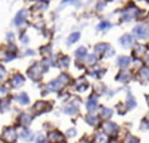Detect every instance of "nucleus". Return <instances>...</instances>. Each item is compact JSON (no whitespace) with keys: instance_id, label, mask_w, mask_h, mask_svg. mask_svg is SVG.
<instances>
[{"instance_id":"nucleus-28","label":"nucleus","mask_w":149,"mask_h":143,"mask_svg":"<svg viewBox=\"0 0 149 143\" xmlns=\"http://www.w3.org/2000/svg\"><path fill=\"white\" fill-rule=\"evenodd\" d=\"M68 1H73V0H63V2H68Z\"/></svg>"},{"instance_id":"nucleus-26","label":"nucleus","mask_w":149,"mask_h":143,"mask_svg":"<svg viewBox=\"0 0 149 143\" xmlns=\"http://www.w3.org/2000/svg\"><path fill=\"white\" fill-rule=\"evenodd\" d=\"M61 62L63 63V66H64V67H66V66H68V63H69V59L66 58V57H64V58L61 60Z\"/></svg>"},{"instance_id":"nucleus-15","label":"nucleus","mask_w":149,"mask_h":143,"mask_svg":"<svg viewBox=\"0 0 149 143\" xmlns=\"http://www.w3.org/2000/svg\"><path fill=\"white\" fill-rule=\"evenodd\" d=\"M21 121H22V123H24V125H29V122H31V117H29V115H22Z\"/></svg>"},{"instance_id":"nucleus-4","label":"nucleus","mask_w":149,"mask_h":143,"mask_svg":"<svg viewBox=\"0 0 149 143\" xmlns=\"http://www.w3.org/2000/svg\"><path fill=\"white\" fill-rule=\"evenodd\" d=\"M121 44H122L124 47L131 46V45L133 44L132 35H130V34H125V35H123V36L121 37Z\"/></svg>"},{"instance_id":"nucleus-8","label":"nucleus","mask_w":149,"mask_h":143,"mask_svg":"<svg viewBox=\"0 0 149 143\" xmlns=\"http://www.w3.org/2000/svg\"><path fill=\"white\" fill-rule=\"evenodd\" d=\"M26 11L25 10H22V11H20V12L17 13V18H15V24L17 25H20V24H22L23 22H24V20H25V17H26Z\"/></svg>"},{"instance_id":"nucleus-20","label":"nucleus","mask_w":149,"mask_h":143,"mask_svg":"<svg viewBox=\"0 0 149 143\" xmlns=\"http://www.w3.org/2000/svg\"><path fill=\"white\" fill-rule=\"evenodd\" d=\"M96 60H97V58H96L94 55H89L88 56V59L86 60V62L88 63V64H93L94 62H96Z\"/></svg>"},{"instance_id":"nucleus-2","label":"nucleus","mask_w":149,"mask_h":143,"mask_svg":"<svg viewBox=\"0 0 149 143\" xmlns=\"http://www.w3.org/2000/svg\"><path fill=\"white\" fill-rule=\"evenodd\" d=\"M133 33L135 34V36L138 38H146L149 35V29L145 25H137L136 27H134Z\"/></svg>"},{"instance_id":"nucleus-3","label":"nucleus","mask_w":149,"mask_h":143,"mask_svg":"<svg viewBox=\"0 0 149 143\" xmlns=\"http://www.w3.org/2000/svg\"><path fill=\"white\" fill-rule=\"evenodd\" d=\"M17 139V132L12 128H9L3 132V140L8 143H12Z\"/></svg>"},{"instance_id":"nucleus-31","label":"nucleus","mask_w":149,"mask_h":143,"mask_svg":"<svg viewBox=\"0 0 149 143\" xmlns=\"http://www.w3.org/2000/svg\"><path fill=\"white\" fill-rule=\"evenodd\" d=\"M114 143H116V142H114Z\"/></svg>"},{"instance_id":"nucleus-9","label":"nucleus","mask_w":149,"mask_h":143,"mask_svg":"<svg viewBox=\"0 0 149 143\" xmlns=\"http://www.w3.org/2000/svg\"><path fill=\"white\" fill-rule=\"evenodd\" d=\"M96 107H97V100H96V97H91L89 101L87 102V108L91 111H93L94 109H96Z\"/></svg>"},{"instance_id":"nucleus-5","label":"nucleus","mask_w":149,"mask_h":143,"mask_svg":"<svg viewBox=\"0 0 149 143\" xmlns=\"http://www.w3.org/2000/svg\"><path fill=\"white\" fill-rule=\"evenodd\" d=\"M49 139L51 142H58L62 140V135L58 131H52L49 133Z\"/></svg>"},{"instance_id":"nucleus-19","label":"nucleus","mask_w":149,"mask_h":143,"mask_svg":"<svg viewBox=\"0 0 149 143\" xmlns=\"http://www.w3.org/2000/svg\"><path fill=\"white\" fill-rule=\"evenodd\" d=\"M46 106V103H42V102H39L37 103L36 105H35V109H37L38 111H40V110L44 109V107Z\"/></svg>"},{"instance_id":"nucleus-17","label":"nucleus","mask_w":149,"mask_h":143,"mask_svg":"<svg viewBox=\"0 0 149 143\" xmlns=\"http://www.w3.org/2000/svg\"><path fill=\"white\" fill-rule=\"evenodd\" d=\"M75 54H76L77 57H82V56H84L85 54H86V49H85L84 47H81V48H79V49L76 50Z\"/></svg>"},{"instance_id":"nucleus-18","label":"nucleus","mask_w":149,"mask_h":143,"mask_svg":"<svg viewBox=\"0 0 149 143\" xmlns=\"http://www.w3.org/2000/svg\"><path fill=\"white\" fill-rule=\"evenodd\" d=\"M111 115H112V110L111 109H108V108H106V109L102 110V117H104V118H109Z\"/></svg>"},{"instance_id":"nucleus-21","label":"nucleus","mask_w":149,"mask_h":143,"mask_svg":"<svg viewBox=\"0 0 149 143\" xmlns=\"http://www.w3.org/2000/svg\"><path fill=\"white\" fill-rule=\"evenodd\" d=\"M21 135L23 137V138H24L25 140H31L29 138L32 137V133H31V132H29V130H24L23 132H22Z\"/></svg>"},{"instance_id":"nucleus-14","label":"nucleus","mask_w":149,"mask_h":143,"mask_svg":"<svg viewBox=\"0 0 149 143\" xmlns=\"http://www.w3.org/2000/svg\"><path fill=\"white\" fill-rule=\"evenodd\" d=\"M97 143H106L107 141V137L104 135V133H99L98 137H97V139H96Z\"/></svg>"},{"instance_id":"nucleus-10","label":"nucleus","mask_w":149,"mask_h":143,"mask_svg":"<svg viewBox=\"0 0 149 143\" xmlns=\"http://www.w3.org/2000/svg\"><path fill=\"white\" fill-rule=\"evenodd\" d=\"M119 66L122 68H125L128 66V63H130V58L128 57H120L119 58Z\"/></svg>"},{"instance_id":"nucleus-13","label":"nucleus","mask_w":149,"mask_h":143,"mask_svg":"<svg viewBox=\"0 0 149 143\" xmlns=\"http://www.w3.org/2000/svg\"><path fill=\"white\" fill-rule=\"evenodd\" d=\"M79 33H73L70 35V37H69V43L70 44H73V43H75L76 41H79Z\"/></svg>"},{"instance_id":"nucleus-7","label":"nucleus","mask_w":149,"mask_h":143,"mask_svg":"<svg viewBox=\"0 0 149 143\" xmlns=\"http://www.w3.org/2000/svg\"><path fill=\"white\" fill-rule=\"evenodd\" d=\"M11 83H12V85L15 86V88L21 86V85L24 84V78L22 76H15L12 80H11Z\"/></svg>"},{"instance_id":"nucleus-30","label":"nucleus","mask_w":149,"mask_h":143,"mask_svg":"<svg viewBox=\"0 0 149 143\" xmlns=\"http://www.w3.org/2000/svg\"><path fill=\"white\" fill-rule=\"evenodd\" d=\"M108 1H110V0H108Z\"/></svg>"},{"instance_id":"nucleus-16","label":"nucleus","mask_w":149,"mask_h":143,"mask_svg":"<svg viewBox=\"0 0 149 143\" xmlns=\"http://www.w3.org/2000/svg\"><path fill=\"white\" fill-rule=\"evenodd\" d=\"M141 76L145 80H149V70L148 69H143L141 71Z\"/></svg>"},{"instance_id":"nucleus-29","label":"nucleus","mask_w":149,"mask_h":143,"mask_svg":"<svg viewBox=\"0 0 149 143\" xmlns=\"http://www.w3.org/2000/svg\"><path fill=\"white\" fill-rule=\"evenodd\" d=\"M147 101H148V104H149V96L147 97Z\"/></svg>"},{"instance_id":"nucleus-27","label":"nucleus","mask_w":149,"mask_h":143,"mask_svg":"<svg viewBox=\"0 0 149 143\" xmlns=\"http://www.w3.org/2000/svg\"><path fill=\"white\" fill-rule=\"evenodd\" d=\"M36 143H47V142H46L45 139H42V138H38L37 141H36Z\"/></svg>"},{"instance_id":"nucleus-25","label":"nucleus","mask_w":149,"mask_h":143,"mask_svg":"<svg viewBox=\"0 0 149 143\" xmlns=\"http://www.w3.org/2000/svg\"><path fill=\"white\" fill-rule=\"evenodd\" d=\"M107 27H109V24H108L107 22H102V23L98 26V29H107Z\"/></svg>"},{"instance_id":"nucleus-1","label":"nucleus","mask_w":149,"mask_h":143,"mask_svg":"<svg viewBox=\"0 0 149 143\" xmlns=\"http://www.w3.org/2000/svg\"><path fill=\"white\" fill-rule=\"evenodd\" d=\"M69 81V78L66 76H61L59 79H57V80L52 81L51 83L49 84V88L51 90V91H59L60 88H62L64 85H65V83Z\"/></svg>"},{"instance_id":"nucleus-23","label":"nucleus","mask_w":149,"mask_h":143,"mask_svg":"<svg viewBox=\"0 0 149 143\" xmlns=\"http://www.w3.org/2000/svg\"><path fill=\"white\" fill-rule=\"evenodd\" d=\"M126 143H138V140L136 138H134V137H127Z\"/></svg>"},{"instance_id":"nucleus-24","label":"nucleus","mask_w":149,"mask_h":143,"mask_svg":"<svg viewBox=\"0 0 149 143\" xmlns=\"http://www.w3.org/2000/svg\"><path fill=\"white\" fill-rule=\"evenodd\" d=\"M7 94V90L4 88H0V97H3Z\"/></svg>"},{"instance_id":"nucleus-12","label":"nucleus","mask_w":149,"mask_h":143,"mask_svg":"<svg viewBox=\"0 0 149 143\" xmlns=\"http://www.w3.org/2000/svg\"><path fill=\"white\" fill-rule=\"evenodd\" d=\"M106 48H108V45L107 44H98L97 46L95 47V50L97 51V53H104V50H106Z\"/></svg>"},{"instance_id":"nucleus-22","label":"nucleus","mask_w":149,"mask_h":143,"mask_svg":"<svg viewBox=\"0 0 149 143\" xmlns=\"http://www.w3.org/2000/svg\"><path fill=\"white\" fill-rule=\"evenodd\" d=\"M87 121L91 123V125H94V123L97 122V118L94 117V116H87Z\"/></svg>"},{"instance_id":"nucleus-11","label":"nucleus","mask_w":149,"mask_h":143,"mask_svg":"<svg viewBox=\"0 0 149 143\" xmlns=\"http://www.w3.org/2000/svg\"><path fill=\"white\" fill-rule=\"evenodd\" d=\"M17 101L20 102L21 104L25 105V104H27V103L29 102V96L25 94V93H22V94H20V95L17 96Z\"/></svg>"},{"instance_id":"nucleus-6","label":"nucleus","mask_w":149,"mask_h":143,"mask_svg":"<svg viewBox=\"0 0 149 143\" xmlns=\"http://www.w3.org/2000/svg\"><path fill=\"white\" fill-rule=\"evenodd\" d=\"M104 129L109 132V133H111V135H116V125H114L113 122H106L104 123Z\"/></svg>"}]
</instances>
